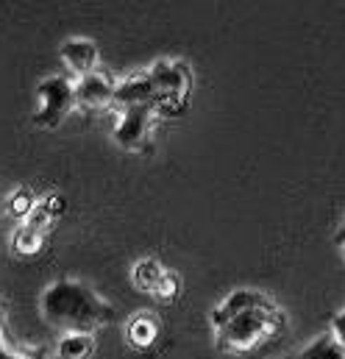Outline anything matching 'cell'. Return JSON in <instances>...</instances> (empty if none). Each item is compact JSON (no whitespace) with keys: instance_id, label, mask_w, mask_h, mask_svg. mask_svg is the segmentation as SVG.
Segmentation results:
<instances>
[{"instance_id":"14","label":"cell","mask_w":345,"mask_h":359,"mask_svg":"<svg viewBox=\"0 0 345 359\" xmlns=\"http://www.w3.org/2000/svg\"><path fill=\"white\" fill-rule=\"evenodd\" d=\"M39 245H42V231H36V229L22 226L17 231V237H14V251L20 257H34L39 251Z\"/></svg>"},{"instance_id":"3","label":"cell","mask_w":345,"mask_h":359,"mask_svg":"<svg viewBox=\"0 0 345 359\" xmlns=\"http://www.w3.org/2000/svg\"><path fill=\"white\" fill-rule=\"evenodd\" d=\"M34 100H36V109L31 114L34 126L36 128H59L70 117V111L79 106L76 81H70L65 76H50L36 84Z\"/></svg>"},{"instance_id":"9","label":"cell","mask_w":345,"mask_h":359,"mask_svg":"<svg viewBox=\"0 0 345 359\" xmlns=\"http://www.w3.org/2000/svg\"><path fill=\"white\" fill-rule=\"evenodd\" d=\"M267 301H270V298L257 292V290H234L231 295H226V298L215 306V312H212V326L220 329L226 320H231V318H237V315H243V312H248V309H257V306L267 304Z\"/></svg>"},{"instance_id":"13","label":"cell","mask_w":345,"mask_h":359,"mask_svg":"<svg viewBox=\"0 0 345 359\" xmlns=\"http://www.w3.org/2000/svg\"><path fill=\"white\" fill-rule=\"evenodd\" d=\"M301 359H345V348L332 337V334H326V337H318L304 354Z\"/></svg>"},{"instance_id":"1","label":"cell","mask_w":345,"mask_h":359,"mask_svg":"<svg viewBox=\"0 0 345 359\" xmlns=\"http://www.w3.org/2000/svg\"><path fill=\"white\" fill-rule=\"evenodd\" d=\"M39 312L45 323L65 334H92L114 318V309L89 284L73 278H59L48 284L39 298Z\"/></svg>"},{"instance_id":"8","label":"cell","mask_w":345,"mask_h":359,"mask_svg":"<svg viewBox=\"0 0 345 359\" xmlns=\"http://www.w3.org/2000/svg\"><path fill=\"white\" fill-rule=\"evenodd\" d=\"M114 92H117V84L106 73H92L81 81H76L79 106H86V109H103L114 103Z\"/></svg>"},{"instance_id":"12","label":"cell","mask_w":345,"mask_h":359,"mask_svg":"<svg viewBox=\"0 0 345 359\" xmlns=\"http://www.w3.org/2000/svg\"><path fill=\"white\" fill-rule=\"evenodd\" d=\"M95 337L92 334H62L59 340V359H92Z\"/></svg>"},{"instance_id":"2","label":"cell","mask_w":345,"mask_h":359,"mask_svg":"<svg viewBox=\"0 0 345 359\" xmlns=\"http://www.w3.org/2000/svg\"><path fill=\"white\" fill-rule=\"evenodd\" d=\"M284 334V315L273 301L262 304L257 309H248L231 320H226L220 329H215L217 348L234 357H254L273 346Z\"/></svg>"},{"instance_id":"5","label":"cell","mask_w":345,"mask_h":359,"mask_svg":"<svg viewBox=\"0 0 345 359\" xmlns=\"http://www.w3.org/2000/svg\"><path fill=\"white\" fill-rule=\"evenodd\" d=\"M156 109L154 106H134V109H123L120 120L111 131L114 142L123 151H142L151 142L154 134V123H156Z\"/></svg>"},{"instance_id":"6","label":"cell","mask_w":345,"mask_h":359,"mask_svg":"<svg viewBox=\"0 0 345 359\" xmlns=\"http://www.w3.org/2000/svg\"><path fill=\"white\" fill-rule=\"evenodd\" d=\"M59 53H62V62L67 65V70H70L79 81L86 79V76H92V73H97V59H100V53H97V45H95L92 39H81V36L67 39Z\"/></svg>"},{"instance_id":"10","label":"cell","mask_w":345,"mask_h":359,"mask_svg":"<svg viewBox=\"0 0 345 359\" xmlns=\"http://www.w3.org/2000/svg\"><path fill=\"white\" fill-rule=\"evenodd\" d=\"M162 337V320L151 312H137L126 326V340L134 351H151Z\"/></svg>"},{"instance_id":"11","label":"cell","mask_w":345,"mask_h":359,"mask_svg":"<svg viewBox=\"0 0 345 359\" xmlns=\"http://www.w3.org/2000/svg\"><path fill=\"white\" fill-rule=\"evenodd\" d=\"M165 273H168V268H165L159 259L145 257V259H140V262L131 268V281H134L137 290H142V292H148V295H156V290H159Z\"/></svg>"},{"instance_id":"7","label":"cell","mask_w":345,"mask_h":359,"mask_svg":"<svg viewBox=\"0 0 345 359\" xmlns=\"http://www.w3.org/2000/svg\"><path fill=\"white\" fill-rule=\"evenodd\" d=\"M114 106H120V111L123 109H134V106H154L156 109V90H154L151 76L140 73V76H131L123 84H117Z\"/></svg>"},{"instance_id":"16","label":"cell","mask_w":345,"mask_h":359,"mask_svg":"<svg viewBox=\"0 0 345 359\" xmlns=\"http://www.w3.org/2000/svg\"><path fill=\"white\" fill-rule=\"evenodd\" d=\"M332 337L345 348V312H337L332 318Z\"/></svg>"},{"instance_id":"15","label":"cell","mask_w":345,"mask_h":359,"mask_svg":"<svg viewBox=\"0 0 345 359\" xmlns=\"http://www.w3.org/2000/svg\"><path fill=\"white\" fill-rule=\"evenodd\" d=\"M178 290H181V281H178V276H175L172 270H168L154 298H159V301H165V304H170V301H175V295H178Z\"/></svg>"},{"instance_id":"4","label":"cell","mask_w":345,"mask_h":359,"mask_svg":"<svg viewBox=\"0 0 345 359\" xmlns=\"http://www.w3.org/2000/svg\"><path fill=\"white\" fill-rule=\"evenodd\" d=\"M154 90H156V114L159 117H172L181 114L187 106V97L192 90V76L187 65L181 62H156L148 70Z\"/></svg>"}]
</instances>
